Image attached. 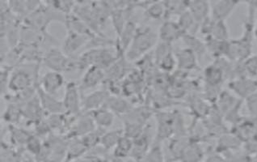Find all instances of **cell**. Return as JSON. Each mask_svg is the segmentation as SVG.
<instances>
[{
    "label": "cell",
    "instance_id": "obj_15",
    "mask_svg": "<svg viewBox=\"0 0 257 162\" xmlns=\"http://www.w3.org/2000/svg\"><path fill=\"white\" fill-rule=\"evenodd\" d=\"M175 56L177 62V68L180 69V71H191L197 67L198 58L189 48H182L177 50L175 52Z\"/></svg>",
    "mask_w": 257,
    "mask_h": 162
},
{
    "label": "cell",
    "instance_id": "obj_40",
    "mask_svg": "<svg viewBox=\"0 0 257 162\" xmlns=\"http://www.w3.org/2000/svg\"><path fill=\"white\" fill-rule=\"evenodd\" d=\"M254 35H255V39L257 41V21L256 23L255 24V30H254Z\"/></svg>",
    "mask_w": 257,
    "mask_h": 162
},
{
    "label": "cell",
    "instance_id": "obj_12",
    "mask_svg": "<svg viewBox=\"0 0 257 162\" xmlns=\"http://www.w3.org/2000/svg\"><path fill=\"white\" fill-rule=\"evenodd\" d=\"M210 4V17L212 19L216 21H226L240 3L237 1L220 0L212 1Z\"/></svg>",
    "mask_w": 257,
    "mask_h": 162
},
{
    "label": "cell",
    "instance_id": "obj_6",
    "mask_svg": "<svg viewBox=\"0 0 257 162\" xmlns=\"http://www.w3.org/2000/svg\"><path fill=\"white\" fill-rule=\"evenodd\" d=\"M91 38L76 32L67 29V36L62 43V50L70 57H75V54L85 48Z\"/></svg>",
    "mask_w": 257,
    "mask_h": 162
},
{
    "label": "cell",
    "instance_id": "obj_36",
    "mask_svg": "<svg viewBox=\"0 0 257 162\" xmlns=\"http://www.w3.org/2000/svg\"><path fill=\"white\" fill-rule=\"evenodd\" d=\"M247 99V106L250 112L254 115H257V92L249 97Z\"/></svg>",
    "mask_w": 257,
    "mask_h": 162
},
{
    "label": "cell",
    "instance_id": "obj_11",
    "mask_svg": "<svg viewBox=\"0 0 257 162\" xmlns=\"http://www.w3.org/2000/svg\"><path fill=\"white\" fill-rule=\"evenodd\" d=\"M185 34L177 21L170 19L164 21L158 33L160 42L170 44L178 41L179 39H182L183 36Z\"/></svg>",
    "mask_w": 257,
    "mask_h": 162
},
{
    "label": "cell",
    "instance_id": "obj_38",
    "mask_svg": "<svg viewBox=\"0 0 257 162\" xmlns=\"http://www.w3.org/2000/svg\"><path fill=\"white\" fill-rule=\"evenodd\" d=\"M205 162H226L222 159V157H220L218 156H211L210 157L208 158L207 160H205Z\"/></svg>",
    "mask_w": 257,
    "mask_h": 162
},
{
    "label": "cell",
    "instance_id": "obj_20",
    "mask_svg": "<svg viewBox=\"0 0 257 162\" xmlns=\"http://www.w3.org/2000/svg\"><path fill=\"white\" fill-rule=\"evenodd\" d=\"M88 150L83 145L80 138H73L69 139L67 154L65 162H72L85 156Z\"/></svg>",
    "mask_w": 257,
    "mask_h": 162
},
{
    "label": "cell",
    "instance_id": "obj_39",
    "mask_svg": "<svg viewBox=\"0 0 257 162\" xmlns=\"http://www.w3.org/2000/svg\"><path fill=\"white\" fill-rule=\"evenodd\" d=\"M43 162H63V161H61V160H57V159H54V158L50 157V158H49V159H47V160H44Z\"/></svg>",
    "mask_w": 257,
    "mask_h": 162
},
{
    "label": "cell",
    "instance_id": "obj_4",
    "mask_svg": "<svg viewBox=\"0 0 257 162\" xmlns=\"http://www.w3.org/2000/svg\"><path fill=\"white\" fill-rule=\"evenodd\" d=\"M38 84L39 80L32 76L25 69H14L9 80V91L12 92V94H17L29 90L33 86H38Z\"/></svg>",
    "mask_w": 257,
    "mask_h": 162
},
{
    "label": "cell",
    "instance_id": "obj_17",
    "mask_svg": "<svg viewBox=\"0 0 257 162\" xmlns=\"http://www.w3.org/2000/svg\"><path fill=\"white\" fill-rule=\"evenodd\" d=\"M188 10L199 25L210 17V4L208 1H188Z\"/></svg>",
    "mask_w": 257,
    "mask_h": 162
},
{
    "label": "cell",
    "instance_id": "obj_7",
    "mask_svg": "<svg viewBox=\"0 0 257 162\" xmlns=\"http://www.w3.org/2000/svg\"><path fill=\"white\" fill-rule=\"evenodd\" d=\"M23 118L26 120V123L30 126H34L36 123L46 118V113L44 111L42 103L40 101L38 94L31 100L25 103L22 108Z\"/></svg>",
    "mask_w": 257,
    "mask_h": 162
},
{
    "label": "cell",
    "instance_id": "obj_37",
    "mask_svg": "<svg viewBox=\"0 0 257 162\" xmlns=\"http://www.w3.org/2000/svg\"><path fill=\"white\" fill-rule=\"evenodd\" d=\"M21 162H38L37 160H36L35 157L31 156V155H29V154H27V155H25V156H23L22 159H21Z\"/></svg>",
    "mask_w": 257,
    "mask_h": 162
},
{
    "label": "cell",
    "instance_id": "obj_29",
    "mask_svg": "<svg viewBox=\"0 0 257 162\" xmlns=\"http://www.w3.org/2000/svg\"><path fill=\"white\" fill-rule=\"evenodd\" d=\"M209 38H214L218 41H222V42L229 41V30L226 21H214L211 34Z\"/></svg>",
    "mask_w": 257,
    "mask_h": 162
},
{
    "label": "cell",
    "instance_id": "obj_22",
    "mask_svg": "<svg viewBox=\"0 0 257 162\" xmlns=\"http://www.w3.org/2000/svg\"><path fill=\"white\" fill-rule=\"evenodd\" d=\"M223 71L217 63L208 66L204 71V78L209 86L218 87L224 79Z\"/></svg>",
    "mask_w": 257,
    "mask_h": 162
},
{
    "label": "cell",
    "instance_id": "obj_28",
    "mask_svg": "<svg viewBox=\"0 0 257 162\" xmlns=\"http://www.w3.org/2000/svg\"><path fill=\"white\" fill-rule=\"evenodd\" d=\"M202 157V152L196 143H189L184 150L180 160L181 162H199Z\"/></svg>",
    "mask_w": 257,
    "mask_h": 162
},
{
    "label": "cell",
    "instance_id": "obj_1",
    "mask_svg": "<svg viewBox=\"0 0 257 162\" xmlns=\"http://www.w3.org/2000/svg\"><path fill=\"white\" fill-rule=\"evenodd\" d=\"M158 39L159 36L152 27L148 25H139L135 38L125 53V58L131 62L139 61L156 46Z\"/></svg>",
    "mask_w": 257,
    "mask_h": 162
},
{
    "label": "cell",
    "instance_id": "obj_25",
    "mask_svg": "<svg viewBox=\"0 0 257 162\" xmlns=\"http://www.w3.org/2000/svg\"><path fill=\"white\" fill-rule=\"evenodd\" d=\"M182 40L186 45V47L190 49L197 55L198 59H201V57L205 55V52L207 50L205 42L201 41L199 38H197L195 35L185 34L183 36Z\"/></svg>",
    "mask_w": 257,
    "mask_h": 162
},
{
    "label": "cell",
    "instance_id": "obj_33",
    "mask_svg": "<svg viewBox=\"0 0 257 162\" xmlns=\"http://www.w3.org/2000/svg\"><path fill=\"white\" fill-rule=\"evenodd\" d=\"M156 65L160 69V71H162L163 72H172L176 67H177V62H176L175 53L173 51L168 53Z\"/></svg>",
    "mask_w": 257,
    "mask_h": 162
},
{
    "label": "cell",
    "instance_id": "obj_8",
    "mask_svg": "<svg viewBox=\"0 0 257 162\" xmlns=\"http://www.w3.org/2000/svg\"><path fill=\"white\" fill-rule=\"evenodd\" d=\"M63 74L58 71H48L42 75L38 86L47 94L55 96L63 86H66Z\"/></svg>",
    "mask_w": 257,
    "mask_h": 162
},
{
    "label": "cell",
    "instance_id": "obj_19",
    "mask_svg": "<svg viewBox=\"0 0 257 162\" xmlns=\"http://www.w3.org/2000/svg\"><path fill=\"white\" fill-rule=\"evenodd\" d=\"M104 106L109 109L115 115H127L133 107L128 101L118 96H109Z\"/></svg>",
    "mask_w": 257,
    "mask_h": 162
},
{
    "label": "cell",
    "instance_id": "obj_24",
    "mask_svg": "<svg viewBox=\"0 0 257 162\" xmlns=\"http://www.w3.org/2000/svg\"><path fill=\"white\" fill-rule=\"evenodd\" d=\"M123 135H124L123 129H116L112 131H105L102 136L100 146L105 151L114 148L120 141V139L122 138Z\"/></svg>",
    "mask_w": 257,
    "mask_h": 162
},
{
    "label": "cell",
    "instance_id": "obj_16",
    "mask_svg": "<svg viewBox=\"0 0 257 162\" xmlns=\"http://www.w3.org/2000/svg\"><path fill=\"white\" fill-rule=\"evenodd\" d=\"M89 113L98 128L103 129L106 131L107 129L112 127L114 123L116 115L105 106Z\"/></svg>",
    "mask_w": 257,
    "mask_h": 162
},
{
    "label": "cell",
    "instance_id": "obj_27",
    "mask_svg": "<svg viewBox=\"0 0 257 162\" xmlns=\"http://www.w3.org/2000/svg\"><path fill=\"white\" fill-rule=\"evenodd\" d=\"M105 131V130L97 127L93 131L84 135L80 139L83 142V145L85 146L86 148L89 151V150L94 149V148L100 145L102 136H103Z\"/></svg>",
    "mask_w": 257,
    "mask_h": 162
},
{
    "label": "cell",
    "instance_id": "obj_26",
    "mask_svg": "<svg viewBox=\"0 0 257 162\" xmlns=\"http://www.w3.org/2000/svg\"><path fill=\"white\" fill-rule=\"evenodd\" d=\"M133 145V139L123 135L116 147L113 148V155L116 159H124L131 155Z\"/></svg>",
    "mask_w": 257,
    "mask_h": 162
},
{
    "label": "cell",
    "instance_id": "obj_9",
    "mask_svg": "<svg viewBox=\"0 0 257 162\" xmlns=\"http://www.w3.org/2000/svg\"><path fill=\"white\" fill-rule=\"evenodd\" d=\"M105 80V72L97 66H91L87 68L82 76L81 81L79 85L80 91L84 92L92 90L102 85Z\"/></svg>",
    "mask_w": 257,
    "mask_h": 162
},
{
    "label": "cell",
    "instance_id": "obj_13",
    "mask_svg": "<svg viewBox=\"0 0 257 162\" xmlns=\"http://www.w3.org/2000/svg\"><path fill=\"white\" fill-rule=\"evenodd\" d=\"M229 86L234 94L243 98H248L257 92V81L249 77L237 78Z\"/></svg>",
    "mask_w": 257,
    "mask_h": 162
},
{
    "label": "cell",
    "instance_id": "obj_35",
    "mask_svg": "<svg viewBox=\"0 0 257 162\" xmlns=\"http://www.w3.org/2000/svg\"><path fill=\"white\" fill-rule=\"evenodd\" d=\"M46 3L66 17L72 14L75 9V2L72 1H48Z\"/></svg>",
    "mask_w": 257,
    "mask_h": 162
},
{
    "label": "cell",
    "instance_id": "obj_30",
    "mask_svg": "<svg viewBox=\"0 0 257 162\" xmlns=\"http://www.w3.org/2000/svg\"><path fill=\"white\" fill-rule=\"evenodd\" d=\"M15 69L14 65L1 63V71H0V84H1V94L2 97L9 94V84L11 75Z\"/></svg>",
    "mask_w": 257,
    "mask_h": 162
},
{
    "label": "cell",
    "instance_id": "obj_5",
    "mask_svg": "<svg viewBox=\"0 0 257 162\" xmlns=\"http://www.w3.org/2000/svg\"><path fill=\"white\" fill-rule=\"evenodd\" d=\"M96 128L97 127L93 119L91 118L90 113L82 112L80 115L75 118L71 128L65 136L68 139H73V138H81Z\"/></svg>",
    "mask_w": 257,
    "mask_h": 162
},
{
    "label": "cell",
    "instance_id": "obj_18",
    "mask_svg": "<svg viewBox=\"0 0 257 162\" xmlns=\"http://www.w3.org/2000/svg\"><path fill=\"white\" fill-rule=\"evenodd\" d=\"M10 135V143L16 148H25L29 138L34 132L18 127V125H8Z\"/></svg>",
    "mask_w": 257,
    "mask_h": 162
},
{
    "label": "cell",
    "instance_id": "obj_21",
    "mask_svg": "<svg viewBox=\"0 0 257 162\" xmlns=\"http://www.w3.org/2000/svg\"><path fill=\"white\" fill-rule=\"evenodd\" d=\"M23 106L14 103H7L6 108L3 112L2 119L8 125H19L23 119Z\"/></svg>",
    "mask_w": 257,
    "mask_h": 162
},
{
    "label": "cell",
    "instance_id": "obj_14",
    "mask_svg": "<svg viewBox=\"0 0 257 162\" xmlns=\"http://www.w3.org/2000/svg\"><path fill=\"white\" fill-rule=\"evenodd\" d=\"M38 95L42 103L44 111L46 115L63 114L65 112L64 106L62 101L58 100L55 96L47 94L38 86Z\"/></svg>",
    "mask_w": 257,
    "mask_h": 162
},
{
    "label": "cell",
    "instance_id": "obj_2",
    "mask_svg": "<svg viewBox=\"0 0 257 162\" xmlns=\"http://www.w3.org/2000/svg\"><path fill=\"white\" fill-rule=\"evenodd\" d=\"M42 63L50 71L61 73L77 71L76 57L68 56L56 46L45 51Z\"/></svg>",
    "mask_w": 257,
    "mask_h": 162
},
{
    "label": "cell",
    "instance_id": "obj_10",
    "mask_svg": "<svg viewBox=\"0 0 257 162\" xmlns=\"http://www.w3.org/2000/svg\"><path fill=\"white\" fill-rule=\"evenodd\" d=\"M108 90H95L82 95V112H91L105 105L109 98Z\"/></svg>",
    "mask_w": 257,
    "mask_h": 162
},
{
    "label": "cell",
    "instance_id": "obj_3",
    "mask_svg": "<svg viewBox=\"0 0 257 162\" xmlns=\"http://www.w3.org/2000/svg\"><path fill=\"white\" fill-rule=\"evenodd\" d=\"M65 112L70 116H78L82 113V93L74 81L67 82L65 86L62 99Z\"/></svg>",
    "mask_w": 257,
    "mask_h": 162
},
{
    "label": "cell",
    "instance_id": "obj_32",
    "mask_svg": "<svg viewBox=\"0 0 257 162\" xmlns=\"http://www.w3.org/2000/svg\"><path fill=\"white\" fill-rule=\"evenodd\" d=\"M165 156L160 143H155L141 162H164Z\"/></svg>",
    "mask_w": 257,
    "mask_h": 162
},
{
    "label": "cell",
    "instance_id": "obj_31",
    "mask_svg": "<svg viewBox=\"0 0 257 162\" xmlns=\"http://www.w3.org/2000/svg\"><path fill=\"white\" fill-rule=\"evenodd\" d=\"M164 5L166 7V20L174 15L179 17L188 10V1H165Z\"/></svg>",
    "mask_w": 257,
    "mask_h": 162
},
{
    "label": "cell",
    "instance_id": "obj_23",
    "mask_svg": "<svg viewBox=\"0 0 257 162\" xmlns=\"http://www.w3.org/2000/svg\"><path fill=\"white\" fill-rule=\"evenodd\" d=\"M144 11V15L148 19L152 21H165L167 19L166 7L164 2L152 1L149 6Z\"/></svg>",
    "mask_w": 257,
    "mask_h": 162
},
{
    "label": "cell",
    "instance_id": "obj_34",
    "mask_svg": "<svg viewBox=\"0 0 257 162\" xmlns=\"http://www.w3.org/2000/svg\"><path fill=\"white\" fill-rule=\"evenodd\" d=\"M42 145H43V142L42 141L41 138L33 133V135L30 136L27 143L25 144V151L28 152L29 155L36 157L41 152Z\"/></svg>",
    "mask_w": 257,
    "mask_h": 162
}]
</instances>
